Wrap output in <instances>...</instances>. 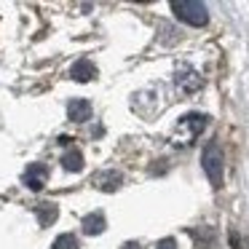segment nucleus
Listing matches in <instances>:
<instances>
[{
    "instance_id": "15",
    "label": "nucleus",
    "mask_w": 249,
    "mask_h": 249,
    "mask_svg": "<svg viewBox=\"0 0 249 249\" xmlns=\"http://www.w3.org/2000/svg\"><path fill=\"white\" fill-rule=\"evenodd\" d=\"M121 249H140V244H134V241H129V244H124Z\"/></svg>"
},
{
    "instance_id": "10",
    "label": "nucleus",
    "mask_w": 249,
    "mask_h": 249,
    "mask_svg": "<svg viewBox=\"0 0 249 249\" xmlns=\"http://www.w3.org/2000/svg\"><path fill=\"white\" fill-rule=\"evenodd\" d=\"M177 86H179V89H185V91H193V89H198V86H201L198 72L188 70V78H185L182 72H177Z\"/></svg>"
},
{
    "instance_id": "4",
    "label": "nucleus",
    "mask_w": 249,
    "mask_h": 249,
    "mask_svg": "<svg viewBox=\"0 0 249 249\" xmlns=\"http://www.w3.org/2000/svg\"><path fill=\"white\" fill-rule=\"evenodd\" d=\"M67 115H70V121H75V124H83V121L91 118V102H89V99H72V102L67 105Z\"/></svg>"
},
{
    "instance_id": "5",
    "label": "nucleus",
    "mask_w": 249,
    "mask_h": 249,
    "mask_svg": "<svg viewBox=\"0 0 249 249\" xmlns=\"http://www.w3.org/2000/svg\"><path fill=\"white\" fill-rule=\"evenodd\" d=\"M70 75L75 78V81L86 83V81H91V78L97 75V67H94V62H89V59H78L75 65H72Z\"/></svg>"
},
{
    "instance_id": "13",
    "label": "nucleus",
    "mask_w": 249,
    "mask_h": 249,
    "mask_svg": "<svg viewBox=\"0 0 249 249\" xmlns=\"http://www.w3.org/2000/svg\"><path fill=\"white\" fill-rule=\"evenodd\" d=\"M158 249H177V241L174 238H163V241H158Z\"/></svg>"
},
{
    "instance_id": "11",
    "label": "nucleus",
    "mask_w": 249,
    "mask_h": 249,
    "mask_svg": "<svg viewBox=\"0 0 249 249\" xmlns=\"http://www.w3.org/2000/svg\"><path fill=\"white\" fill-rule=\"evenodd\" d=\"M38 217H40V225H51V222L56 220V206L54 204H40Z\"/></svg>"
},
{
    "instance_id": "2",
    "label": "nucleus",
    "mask_w": 249,
    "mask_h": 249,
    "mask_svg": "<svg viewBox=\"0 0 249 249\" xmlns=\"http://www.w3.org/2000/svg\"><path fill=\"white\" fill-rule=\"evenodd\" d=\"M172 11L177 14V19H182L185 24H193V27H204L206 19H209V11H206L204 3L198 0H174L172 3Z\"/></svg>"
},
{
    "instance_id": "14",
    "label": "nucleus",
    "mask_w": 249,
    "mask_h": 249,
    "mask_svg": "<svg viewBox=\"0 0 249 249\" xmlns=\"http://www.w3.org/2000/svg\"><path fill=\"white\" fill-rule=\"evenodd\" d=\"M231 241H233V247H236V249H247V247H244V241H241V236H238L236 231L231 233Z\"/></svg>"
},
{
    "instance_id": "8",
    "label": "nucleus",
    "mask_w": 249,
    "mask_h": 249,
    "mask_svg": "<svg viewBox=\"0 0 249 249\" xmlns=\"http://www.w3.org/2000/svg\"><path fill=\"white\" fill-rule=\"evenodd\" d=\"M62 163H65L67 172H81V169H83V156L72 147V150H67L65 156H62Z\"/></svg>"
},
{
    "instance_id": "6",
    "label": "nucleus",
    "mask_w": 249,
    "mask_h": 249,
    "mask_svg": "<svg viewBox=\"0 0 249 249\" xmlns=\"http://www.w3.org/2000/svg\"><path fill=\"white\" fill-rule=\"evenodd\" d=\"M206 124H209V118H206V115H201V113H188L182 118V126H188L190 134H201V131L206 129Z\"/></svg>"
},
{
    "instance_id": "12",
    "label": "nucleus",
    "mask_w": 249,
    "mask_h": 249,
    "mask_svg": "<svg viewBox=\"0 0 249 249\" xmlns=\"http://www.w3.org/2000/svg\"><path fill=\"white\" fill-rule=\"evenodd\" d=\"M54 249H78V238L72 233H62V236H56Z\"/></svg>"
},
{
    "instance_id": "1",
    "label": "nucleus",
    "mask_w": 249,
    "mask_h": 249,
    "mask_svg": "<svg viewBox=\"0 0 249 249\" xmlns=\"http://www.w3.org/2000/svg\"><path fill=\"white\" fill-rule=\"evenodd\" d=\"M201 161H204V172H206V177H209L212 188L220 190V188H222V172H225L222 147L217 145V142H209V145L204 147V156H201Z\"/></svg>"
},
{
    "instance_id": "9",
    "label": "nucleus",
    "mask_w": 249,
    "mask_h": 249,
    "mask_svg": "<svg viewBox=\"0 0 249 249\" xmlns=\"http://www.w3.org/2000/svg\"><path fill=\"white\" fill-rule=\"evenodd\" d=\"M94 182L99 185L102 190H115L121 185V174H115V172H105V174H97V179Z\"/></svg>"
},
{
    "instance_id": "3",
    "label": "nucleus",
    "mask_w": 249,
    "mask_h": 249,
    "mask_svg": "<svg viewBox=\"0 0 249 249\" xmlns=\"http://www.w3.org/2000/svg\"><path fill=\"white\" fill-rule=\"evenodd\" d=\"M46 177H49V169L43 166V163H33V166L24 172V185H27L30 190H40L46 185Z\"/></svg>"
},
{
    "instance_id": "7",
    "label": "nucleus",
    "mask_w": 249,
    "mask_h": 249,
    "mask_svg": "<svg viewBox=\"0 0 249 249\" xmlns=\"http://www.w3.org/2000/svg\"><path fill=\"white\" fill-rule=\"evenodd\" d=\"M83 231H86L89 236H97V233H102V231H105V217L99 214V212L86 214V217H83Z\"/></svg>"
}]
</instances>
